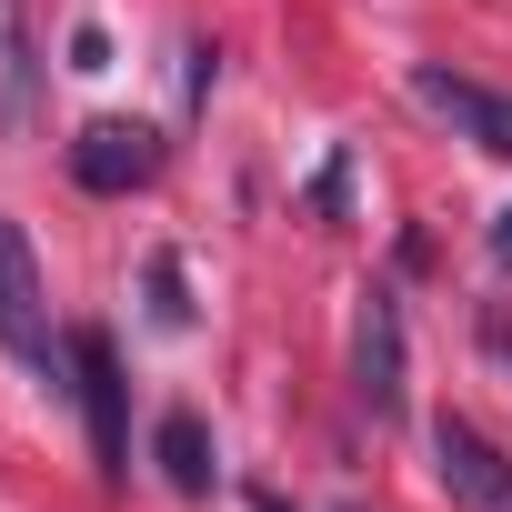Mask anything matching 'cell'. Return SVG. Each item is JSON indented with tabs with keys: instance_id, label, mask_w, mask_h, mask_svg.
I'll list each match as a JSON object with an SVG mask.
<instances>
[{
	"instance_id": "11",
	"label": "cell",
	"mask_w": 512,
	"mask_h": 512,
	"mask_svg": "<svg viewBox=\"0 0 512 512\" xmlns=\"http://www.w3.org/2000/svg\"><path fill=\"white\" fill-rule=\"evenodd\" d=\"M492 262L512 272V211H492Z\"/></svg>"
},
{
	"instance_id": "7",
	"label": "cell",
	"mask_w": 512,
	"mask_h": 512,
	"mask_svg": "<svg viewBox=\"0 0 512 512\" xmlns=\"http://www.w3.org/2000/svg\"><path fill=\"white\" fill-rule=\"evenodd\" d=\"M0 131H41V31L31 0H0Z\"/></svg>"
},
{
	"instance_id": "1",
	"label": "cell",
	"mask_w": 512,
	"mask_h": 512,
	"mask_svg": "<svg viewBox=\"0 0 512 512\" xmlns=\"http://www.w3.org/2000/svg\"><path fill=\"white\" fill-rule=\"evenodd\" d=\"M0 352H11L31 382H61V362H71V342L51 332V292H41V251H31V231L0 211Z\"/></svg>"
},
{
	"instance_id": "6",
	"label": "cell",
	"mask_w": 512,
	"mask_h": 512,
	"mask_svg": "<svg viewBox=\"0 0 512 512\" xmlns=\"http://www.w3.org/2000/svg\"><path fill=\"white\" fill-rule=\"evenodd\" d=\"M432 462H442V492H452L462 512H512V462H502L462 412L432 422Z\"/></svg>"
},
{
	"instance_id": "10",
	"label": "cell",
	"mask_w": 512,
	"mask_h": 512,
	"mask_svg": "<svg viewBox=\"0 0 512 512\" xmlns=\"http://www.w3.org/2000/svg\"><path fill=\"white\" fill-rule=\"evenodd\" d=\"M71 71H111V41L101 31H71Z\"/></svg>"
},
{
	"instance_id": "4",
	"label": "cell",
	"mask_w": 512,
	"mask_h": 512,
	"mask_svg": "<svg viewBox=\"0 0 512 512\" xmlns=\"http://www.w3.org/2000/svg\"><path fill=\"white\" fill-rule=\"evenodd\" d=\"M151 171H161V131H151V121H91V131L71 141V181L101 191V201L141 191Z\"/></svg>"
},
{
	"instance_id": "8",
	"label": "cell",
	"mask_w": 512,
	"mask_h": 512,
	"mask_svg": "<svg viewBox=\"0 0 512 512\" xmlns=\"http://www.w3.org/2000/svg\"><path fill=\"white\" fill-rule=\"evenodd\" d=\"M151 462H161V482H171L181 502H201V492H211V472H221V462H211V422H201V412H161Z\"/></svg>"
},
{
	"instance_id": "9",
	"label": "cell",
	"mask_w": 512,
	"mask_h": 512,
	"mask_svg": "<svg viewBox=\"0 0 512 512\" xmlns=\"http://www.w3.org/2000/svg\"><path fill=\"white\" fill-rule=\"evenodd\" d=\"M151 322H161V332L191 322V292H181V262H171V251H151Z\"/></svg>"
},
{
	"instance_id": "5",
	"label": "cell",
	"mask_w": 512,
	"mask_h": 512,
	"mask_svg": "<svg viewBox=\"0 0 512 512\" xmlns=\"http://www.w3.org/2000/svg\"><path fill=\"white\" fill-rule=\"evenodd\" d=\"M412 101L432 111V121H452L472 151H492V161H512V101L502 91H482V81H462V71H442V61H422L412 71Z\"/></svg>"
},
{
	"instance_id": "12",
	"label": "cell",
	"mask_w": 512,
	"mask_h": 512,
	"mask_svg": "<svg viewBox=\"0 0 512 512\" xmlns=\"http://www.w3.org/2000/svg\"><path fill=\"white\" fill-rule=\"evenodd\" d=\"M262 512H282V502H272V492H262Z\"/></svg>"
},
{
	"instance_id": "2",
	"label": "cell",
	"mask_w": 512,
	"mask_h": 512,
	"mask_svg": "<svg viewBox=\"0 0 512 512\" xmlns=\"http://www.w3.org/2000/svg\"><path fill=\"white\" fill-rule=\"evenodd\" d=\"M71 392H81V412H91V452H101V482H121L131 472V392H121V352H111V332H71Z\"/></svg>"
},
{
	"instance_id": "3",
	"label": "cell",
	"mask_w": 512,
	"mask_h": 512,
	"mask_svg": "<svg viewBox=\"0 0 512 512\" xmlns=\"http://www.w3.org/2000/svg\"><path fill=\"white\" fill-rule=\"evenodd\" d=\"M402 372H412V362H402V302H392V292H362V322H352V392H362L372 422H402V402H412Z\"/></svg>"
}]
</instances>
